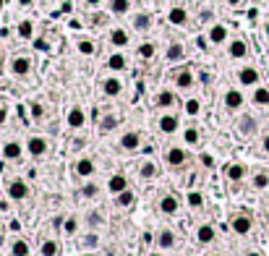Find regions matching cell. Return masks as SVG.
<instances>
[{
  "label": "cell",
  "instance_id": "cell-37",
  "mask_svg": "<svg viewBox=\"0 0 269 256\" xmlns=\"http://www.w3.org/2000/svg\"><path fill=\"white\" fill-rule=\"evenodd\" d=\"M8 253L11 256H26V253H32V246H29V240L24 235H16V238L8 240Z\"/></svg>",
  "mask_w": 269,
  "mask_h": 256
},
{
  "label": "cell",
  "instance_id": "cell-18",
  "mask_svg": "<svg viewBox=\"0 0 269 256\" xmlns=\"http://www.w3.org/2000/svg\"><path fill=\"white\" fill-rule=\"evenodd\" d=\"M104 68H107L110 73H126L131 68V58L126 50H115L110 53L107 58H104Z\"/></svg>",
  "mask_w": 269,
  "mask_h": 256
},
{
  "label": "cell",
  "instance_id": "cell-43",
  "mask_svg": "<svg viewBox=\"0 0 269 256\" xmlns=\"http://www.w3.org/2000/svg\"><path fill=\"white\" fill-rule=\"evenodd\" d=\"M16 37L24 39V42H32L34 39V21L32 19H21L16 24Z\"/></svg>",
  "mask_w": 269,
  "mask_h": 256
},
{
  "label": "cell",
  "instance_id": "cell-22",
  "mask_svg": "<svg viewBox=\"0 0 269 256\" xmlns=\"http://www.w3.org/2000/svg\"><path fill=\"white\" fill-rule=\"evenodd\" d=\"M225 53H228L230 60H246L248 53H251V47H248V42L243 37H230L225 42Z\"/></svg>",
  "mask_w": 269,
  "mask_h": 256
},
{
  "label": "cell",
  "instance_id": "cell-25",
  "mask_svg": "<svg viewBox=\"0 0 269 256\" xmlns=\"http://www.w3.org/2000/svg\"><path fill=\"white\" fill-rule=\"evenodd\" d=\"M222 175H225L228 183H243L248 178V168H246V162H228L222 168Z\"/></svg>",
  "mask_w": 269,
  "mask_h": 256
},
{
  "label": "cell",
  "instance_id": "cell-6",
  "mask_svg": "<svg viewBox=\"0 0 269 256\" xmlns=\"http://www.w3.org/2000/svg\"><path fill=\"white\" fill-rule=\"evenodd\" d=\"M181 209H183V201H181V196H178L175 191H162L159 193L157 212L162 217H178V215H181Z\"/></svg>",
  "mask_w": 269,
  "mask_h": 256
},
{
  "label": "cell",
  "instance_id": "cell-41",
  "mask_svg": "<svg viewBox=\"0 0 269 256\" xmlns=\"http://www.w3.org/2000/svg\"><path fill=\"white\" fill-rule=\"evenodd\" d=\"M76 50L84 58H94L97 55V39H92V37H76Z\"/></svg>",
  "mask_w": 269,
  "mask_h": 256
},
{
  "label": "cell",
  "instance_id": "cell-49",
  "mask_svg": "<svg viewBox=\"0 0 269 256\" xmlns=\"http://www.w3.org/2000/svg\"><path fill=\"white\" fill-rule=\"evenodd\" d=\"M6 120H8V105L0 102V126H6Z\"/></svg>",
  "mask_w": 269,
  "mask_h": 256
},
{
  "label": "cell",
  "instance_id": "cell-10",
  "mask_svg": "<svg viewBox=\"0 0 269 256\" xmlns=\"http://www.w3.org/2000/svg\"><path fill=\"white\" fill-rule=\"evenodd\" d=\"M99 92L107 99H118V97H123V92H126V81L121 79V73H110V76H104L99 81Z\"/></svg>",
  "mask_w": 269,
  "mask_h": 256
},
{
  "label": "cell",
  "instance_id": "cell-20",
  "mask_svg": "<svg viewBox=\"0 0 269 256\" xmlns=\"http://www.w3.org/2000/svg\"><path fill=\"white\" fill-rule=\"evenodd\" d=\"M131 32L128 29H123V26H113L110 32H107V44L113 50H128L131 47Z\"/></svg>",
  "mask_w": 269,
  "mask_h": 256
},
{
  "label": "cell",
  "instance_id": "cell-42",
  "mask_svg": "<svg viewBox=\"0 0 269 256\" xmlns=\"http://www.w3.org/2000/svg\"><path fill=\"white\" fill-rule=\"evenodd\" d=\"M136 58H139V60H154V58H157V42H152V39L139 42V47H136Z\"/></svg>",
  "mask_w": 269,
  "mask_h": 256
},
{
  "label": "cell",
  "instance_id": "cell-48",
  "mask_svg": "<svg viewBox=\"0 0 269 256\" xmlns=\"http://www.w3.org/2000/svg\"><path fill=\"white\" fill-rule=\"evenodd\" d=\"M199 160H201V168H206V170L214 168V157H212V155H201Z\"/></svg>",
  "mask_w": 269,
  "mask_h": 256
},
{
  "label": "cell",
  "instance_id": "cell-40",
  "mask_svg": "<svg viewBox=\"0 0 269 256\" xmlns=\"http://www.w3.org/2000/svg\"><path fill=\"white\" fill-rule=\"evenodd\" d=\"M159 173H162L159 162H154V160H141V162H139V175H141L144 180H154Z\"/></svg>",
  "mask_w": 269,
  "mask_h": 256
},
{
  "label": "cell",
  "instance_id": "cell-46",
  "mask_svg": "<svg viewBox=\"0 0 269 256\" xmlns=\"http://www.w3.org/2000/svg\"><path fill=\"white\" fill-rule=\"evenodd\" d=\"M29 110H32V120H37V123H39V120H44V108H42L39 99L29 102Z\"/></svg>",
  "mask_w": 269,
  "mask_h": 256
},
{
  "label": "cell",
  "instance_id": "cell-36",
  "mask_svg": "<svg viewBox=\"0 0 269 256\" xmlns=\"http://www.w3.org/2000/svg\"><path fill=\"white\" fill-rule=\"evenodd\" d=\"M248 102L253 105V108H269V86H264V84L253 86V89H251Z\"/></svg>",
  "mask_w": 269,
  "mask_h": 256
},
{
  "label": "cell",
  "instance_id": "cell-53",
  "mask_svg": "<svg viewBox=\"0 0 269 256\" xmlns=\"http://www.w3.org/2000/svg\"><path fill=\"white\" fill-rule=\"evenodd\" d=\"M243 256H264V253H261V251H256V248H248Z\"/></svg>",
  "mask_w": 269,
  "mask_h": 256
},
{
  "label": "cell",
  "instance_id": "cell-45",
  "mask_svg": "<svg viewBox=\"0 0 269 256\" xmlns=\"http://www.w3.org/2000/svg\"><path fill=\"white\" fill-rule=\"evenodd\" d=\"M251 186H253V188H259V191L269 188V173H264V170L253 173V175H251Z\"/></svg>",
  "mask_w": 269,
  "mask_h": 256
},
{
  "label": "cell",
  "instance_id": "cell-3",
  "mask_svg": "<svg viewBox=\"0 0 269 256\" xmlns=\"http://www.w3.org/2000/svg\"><path fill=\"white\" fill-rule=\"evenodd\" d=\"M6 196H8V201H16V204L29 201L32 199V183H29L26 178H21V175L8 178L6 180Z\"/></svg>",
  "mask_w": 269,
  "mask_h": 256
},
{
  "label": "cell",
  "instance_id": "cell-50",
  "mask_svg": "<svg viewBox=\"0 0 269 256\" xmlns=\"http://www.w3.org/2000/svg\"><path fill=\"white\" fill-rule=\"evenodd\" d=\"M32 42H34V47H37V50H47V39H44V37H34Z\"/></svg>",
  "mask_w": 269,
  "mask_h": 256
},
{
  "label": "cell",
  "instance_id": "cell-12",
  "mask_svg": "<svg viewBox=\"0 0 269 256\" xmlns=\"http://www.w3.org/2000/svg\"><path fill=\"white\" fill-rule=\"evenodd\" d=\"M222 108L228 113H241L246 108V94L241 86H230L225 89V94H222Z\"/></svg>",
  "mask_w": 269,
  "mask_h": 256
},
{
  "label": "cell",
  "instance_id": "cell-13",
  "mask_svg": "<svg viewBox=\"0 0 269 256\" xmlns=\"http://www.w3.org/2000/svg\"><path fill=\"white\" fill-rule=\"evenodd\" d=\"M228 228H230V233H235L238 238H246V235L253 233V217H251L248 212H235V215L230 217V222H228Z\"/></svg>",
  "mask_w": 269,
  "mask_h": 256
},
{
  "label": "cell",
  "instance_id": "cell-24",
  "mask_svg": "<svg viewBox=\"0 0 269 256\" xmlns=\"http://www.w3.org/2000/svg\"><path fill=\"white\" fill-rule=\"evenodd\" d=\"M193 240H196L199 246H212L214 240H217L214 222H199L196 225V233H193Z\"/></svg>",
  "mask_w": 269,
  "mask_h": 256
},
{
  "label": "cell",
  "instance_id": "cell-62",
  "mask_svg": "<svg viewBox=\"0 0 269 256\" xmlns=\"http://www.w3.org/2000/svg\"><path fill=\"white\" fill-rule=\"evenodd\" d=\"M26 256H32V253H26Z\"/></svg>",
  "mask_w": 269,
  "mask_h": 256
},
{
  "label": "cell",
  "instance_id": "cell-55",
  "mask_svg": "<svg viewBox=\"0 0 269 256\" xmlns=\"http://www.w3.org/2000/svg\"><path fill=\"white\" fill-rule=\"evenodd\" d=\"M146 256H168V253H165V251H159V248H154V251H149Z\"/></svg>",
  "mask_w": 269,
  "mask_h": 256
},
{
  "label": "cell",
  "instance_id": "cell-32",
  "mask_svg": "<svg viewBox=\"0 0 269 256\" xmlns=\"http://www.w3.org/2000/svg\"><path fill=\"white\" fill-rule=\"evenodd\" d=\"M113 201H115L118 209H123V212H131V209L136 207V191H133V188H126V191L118 193V196H113Z\"/></svg>",
  "mask_w": 269,
  "mask_h": 256
},
{
  "label": "cell",
  "instance_id": "cell-1",
  "mask_svg": "<svg viewBox=\"0 0 269 256\" xmlns=\"http://www.w3.org/2000/svg\"><path fill=\"white\" fill-rule=\"evenodd\" d=\"M159 162L165 165L168 170H183V168H188V165L193 162V157H191V149H188L183 141H181V144L170 141V144L162 146V152H159Z\"/></svg>",
  "mask_w": 269,
  "mask_h": 256
},
{
  "label": "cell",
  "instance_id": "cell-5",
  "mask_svg": "<svg viewBox=\"0 0 269 256\" xmlns=\"http://www.w3.org/2000/svg\"><path fill=\"white\" fill-rule=\"evenodd\" d=\"M24 149H26V155L32 157V160H47L52 155V141L47 136H39V133H34V136H29L24 141Z\"/></svg>",
  "mask_w": 269,
  "mask_h": 256
},
{
  "label": "cell",
  "instance_id": "cell-38",
  "mask_svg": "<svg viewBox=\"0 0 269 256\" xmlns=\"http://www.w3.org/2000/svg\"><path fill=\"white\" fill-rule=\"evenodd\" d=\"M99 246H102L99 230H97V228H89V230L81 235V248H84V251H97Z\"/></svg>",
  "mask_w": 269,
  "mask_h": 256
},
{
  "label": "cell",
  "instance_id": "cell-52",
  "mask_svg": "<svg viewBox=\"0 0 269 256\" xmlns=\"http://www.w3.org/2000/svg\"><path fill=\"white\" fill-rule=\"evenodd\" d=\"M261 152L269 155V133H264V139H261Z\"/></svg>",
  "mask_w": 269,
  "mask_h": 256
},
{
  "label": "cell",
  "instance_id": "cell-51",
  "mask_svg": "<svg viewBox=\"0 0 269 256\" xmlns=\"http://www.w3.org/2000/svg\"><path fill=\"white\" fill-rule=\"evenodd\" d=\"M81 3H84L86 8H99V6L104 3V0H81Z\"/></svg>",
  "mask_w": 269,
  "mask_h": 256
},
{
  "label": "cell",
  "instance_id": "cell-47",
  "mask_svg": "<svg viewBox=\"0 0 269 256\" xmlns=\"http://www.w3.org/2000/svg\"><path fill=\"white\" fill-rule=\"evenodd\" d=\"M92 24H94V26H104V24H107V13H94Z\"/></svg>",
  "mask_w": 269,
  "mask_h": 256
},
{
  "label": "cell",
  "instance_id": "cell-15",
  "mask_svg": "<svg viewBox=\"0 0 269 256\" xmlns=\"http://www.w3.org/2000/svg\"><path fill=\"white\" fill-rule=\"evenodd\" d=\"M97 175V160L94 157H79L73 162V178L76 180H92Z\"/></svg>",
  "mask_w": 269,
  "mask_h": 256
},
{
  "label": "cell",
  "instance_id": "cell-60",
  "mask_svg": "<svg viewBox=\"0 0 269 256\" xmlns=\"http://www.w3.org/2000/svg\"><path fill=\"white\" fill-rule=\"evenodd\" d=\"M6 8V0H0V11H3Z\"/></svg>",
  "mask_w": 269,
  "mask_h": 256
},
{
  "label": "cell",
  "instance_id": "cell-23",
  "mask_svg": "<svg viewBox=\"0 0 269 256\" xmlns=\"http://www.w3.org/2000/svg\"><path fill=\"white\" fill-rule=\"evenodd\" d=\"M131 26L139 34H149L154 29V16L149 11H136V13H131Z\"/></svg>",
  "mask_w": 269,
  "mask_h": 256
},
{
  "label": "cell",
  "instance_id": "cell-28",
  "mask_svg": "<svg viewBox=\"0 0 269 256\" xmlns=\"http://www.w3.org/2000/svg\"><path fill=\"white\" fill-rule=\"evenodd\" d=\"M188 21H191V13H188L186 6H170L168 8V24L170 26L183 29V26H188Z\"/></svg>",
  "mask_w": 269,
  "mask_h": 256
},
{
  "label": "cell",
  "instance_id": "cell-33",
  "mask_svg": "<svg viewBox=\"0 0 269 256\" xmlns=\"http://www.w3.org/2000/svg\"><path fill=\"white\" fill-rule=\"evenodd\" d=\"M256 131H259V120L253 118V115H243L241 120H238V133H241L243 139L256 136Z\"/></svg>",
  "mask_w": 269,
  "mask_h": 256
},
{
  "label": "cell",
  "instance_id": "cell-35",
  "mask_svg": "<svg viewBox=\"0 0 269 256\" xmlns=\"http://www.w3.org/2000/svg\"><path fill=\"white\" fill-rule=\"evenodd\" d=\"M181 110H183V115L186 118H191V120H196L199 115H201V99L199 97H186V99H181Z\"/></svg>",
  "mask_w": 269,
  "mask_h": 256
},
{
  "label": "cell",
  "instance_id": "cell-11",
  "mask_svg": "<svg viewBox=\"0 0 269 256\" xmlns=\"http://www.w3.org/2000/svg\"><path fill=\"white\" fill-rule=\"evenodd\" d=\"M235 81H238V86H241V89H253V86L261 84V71L256 66L246 63V66H241V68L235 71Z\"/></svg>",
  "mask_w": 269,
  "mask_h": 256
},
{
  "label": "cell",
  "instance_id": "cell-2",
  "mask_svg": "<svg viewBox=\"0 0 269 256\" xmlns=\"http://www.w3.org/2000/svg\"><path fill=\"white\" fill-rule=\"evenodd\" d=\"M170 84L175 92H183V94H191L193 89H196L199 79H196V71L191 66H178L170 71Z\"/></svg>",
  "mask_w": 269,
  "mask_h": 256
},
{
  "label": "cell",
  "instance_id": "cell-56",
  "mask_svg": "<svg viewBox=\"0 0 269 256\" xmlns=\"http://www.w3.org/2000/svg\"><path fill=\"white\" fill-rule=\"evenodd\" d=\"M228 6H233V8H238V6H243V0H228Z\"/></svg>",
  "mask_w": 269,
  "mask_h": 256
},
{
  "label": "cell",
  "instance_id": "cell-27",
  "mask_svg": "<svg viewBox=\"0 0 269 256\" xmlns=\"http://www.w3.org/2000/svg\"><path fill=\"white\" fill-rule=\"evenodd\" d=\"M79 233H81V217L73 215V212L66 215V217L61 220V238L68 240V238H76Z\"/></svg>",
  "mask_w": 269,
  "mask_h": 256
},
{
  "label": "cell",
  "instance_id": "cell-16",
  "mask_svg": "<svg viewBox=\"0 0 269 256\" xmlns=\"http://www.w3.org/2000/svg\"><path fill=\"white\" fill-rule=\"evenodd\" d=\"M89 123V115L81 105H71L68 113H66V128L68 131H84Z\"/></svg>",
  "mask_w": 269,
  "mask_h": 256
},
{
  "label": "cell",
  "instance_id": "cell-39",
  "mask_svg": "<svg viewBox=\"0 0 269 256\" xmlns=\"http://www.w3.org/2000/svg\"><path fill=\"white\" fill-rule=\"evenodd\" d=\"M104 191V186H99V183H94V180H81V188H79V196L81 199H86V201H94L99 193Z\"/></svg>",
  "mask_w": 269,
  "mask_h": 256
},
{
  "label": "cell",
  "instance_id": "cell-59",
  "mask_svg": "<svg viewBox=\"0 0 269 256\" xmlns=\"http://www.w3.org/2000/svg\"><path fill=\"white\" fill-rule=\"evenodd\" d=\"M81 256H94V251H84Z\"/></svg>",
  "mask_w": 269,
  "mask_h": 256
},
{
  "label": "cell",
  "instance_id": "cell-61",
  "mask_svg": "<svg viewBox=\"0 0 269 256\" xmlns=\"http://www.w3.org/2000/svg\"><path fill=\"white\" fill-rule=\"evenodd\" d=\"M0 256H6V253H3V251H0Z\"/></svg>",
  "mask_w": 269,
  "mask_h": 256
},
{
  "label": "cell",
  "instance_id": "cell-34",
  "mask_svg": "<svg viewBox=\"0 0 269 256\" xmlns=\"http://www.w3.org/2000/svg\"><path fill=\"white\" fill-rule=\"evenodd\" d=\"M131 8H133V0H107V13L115 16V19L128 16Z\"/></svg>",
  "mask_w": 269,
  "mask_h": 256
},
{
  "label": "cell",
  "instance_id": "cell-29",
  "mask_svg": "<svg viewBox=\"0 0 269 256\" xmlns=\"http://www.w3.org/2000/svg\"><path fill=\"white\" fill-rule=\"evenodd\" d=\"M37 248H39V256H61V238L58 235H42Z\"/></svg>",
  "mask_w": 269,
  "mask_h": 256
},
{
  "label": "cell",
  "instance_id": "cell-9",
  "mask_svg": "<svg viewBox=\"0 0 269 256\" xmlns=\"http://www.w3.org/2000/svg\"><path fill=\"white\" fill-rule=\"evenodd\" d=\"M8 71H11V76H16V79H29L34 73V58L32 55H13L8 60Z\"/></svg>",
  "mask_w": 269,
  "mask_h": 256
},
{
  "label": "cell",
  "instance_id": "cell-26",
  "mask_svg": "<svg viewBox=\"0 0 269 256\" xmlns=\"http://www.w3.org/2000/svg\"><path fill=\"white\" fill-rule=\"evenodd\" d=\"M126 188H131L126 173H113V175H107V180H104V191H107L110 196H118V193L126 191Z\"/></svg>",
  "mask_w": 269,
  "mask_h": 256
},
{
  "label": "cell",
  "instance_id": "cell-44",
  "mask_svg": "<svg viewBox=\"0 0 269 256\" xmlns=\"http://www.w3.org/2000/svg\"><path fill=\"white\" fill-rule=\"evenodd\" d=\"M118 126H121V115L110 113V115H104V118L99 120V133H113Z\"/></svg>",
  "mask_w": 269,
  "mask_h": 256
},
{
  "label": "cell",
  "instance_id": "cell-7",
  "mask_svg": "<svg viewBox=\"0 0 269 256\" xmlns=\"http://www.w3.org/2000/svg\"><path fill=\"white\" fill-rule=\"evenodd\" d=\"M115 144H118V149H121L123 155H136V152L144 149V136H141V131L128 128V131H123L121 136H118Z\"/></svg>",
  "mask_w": 269,
  "mask_h": 256
},
{
  "label": "cell",
  "instance_id": "cell-58",
  "mask_svg": "<svg viewBox=\"0 0 269 256\" xmlns=\"http://www.w3.org/2000/svg\"><path fill=\"white\" fill-rule=\"evenodd\" d=\"M206 256H225V253H222V251H209Z\"/></svg>",
  "mask_w": 269,
  "mask_h": 256
},
{
  "label": "cell",
  "instance_id": "cell-17",
  "mask_svg": "<svg viewBox=\"0 0 269 256\" xmlns=\"http://www.w3.org/2000/svg\"><path fill=\"white\" fill-rule=\"evenodd\" d=\"M24 155H26V149H24V141H19V139H6L0 144V157L6 162H19V160H24Z\"/></svg>",
  "mask_w": 269,
  "mask_h": 256
},
{
  "label": "cell",
  "instance_id": "cell-19",
  "mask_svg": "<svg viewBox=\"0 0 269 256\" xmlns=\"http://www.w3.org/2000/svg\"><path fill=\"white\" fill-rule=\"evenodd\" d=\"M230 39V29L228 24H222V21H212L206 29V42L212 44V47H220V44H225Z\"/></svg>",
  "mask_w": 269,
  "mask_h": 256
},
{
  "label": "cell",
  "instance_id": "cell-31",
  "mask_svg": "<svg viewBox=\"0 0 269 256\" xmlns=\"http://www.w3.org/2000/svg\"><path fill=\"white\" fill-rule=\"evenodd\" d=\"M183 204L191 209V212H201V209L206 207V199H204V193L199 188H188L186 196H183Z\"/></svg>",
  "mask_w": 269,
  "mask_h": 256
},
{
  "label": "cell",
  "instance_id": "cell-30",
  "mask_svg": "<svg viewBox=\"0 0 269 256\" xmlns=\"http://www.w3.org/2000/svg\"><path fill=\"white\" fill-rule=\"evenodd\" d=\"M181 139H183V144H186L188 149L201 146V131H199V126H196V123L183 126V128H181Z\"/></svg>",
  "mask_w": 269,
  "mask_h": 256
},
{
  "label": "cell",
  "instance_id": "cell-21",
  "mask_svg": "<svg viewBox=\"0 0 269 256\" xmlns=\"http://www.w3.org/2000/svg\"><path fill=\"white\" fill-rule=\"evenodd\" d=\"M186 58H188L186 44H183L181 39H170L168 47H165V63H168V66H178V63H183Z\"/></svg>",
  "mask_w": 269,
  "mask_h": 256
},
{
  "label": "cell",
  "instance_id": "cell-54",
  "mask_svg": "<svg viewBox=\"0 0 269 256\" xmlns=\"http://www.w3.org/2000/svg\"><path fill=\"white\" fill-rule=\"evenodd\" d=\"M16 3H19L21 8H29V6H32V3H34V0H16Z\"/></svg>",
  "mask_w": 269,
  "mask_h": 256
},
{
  "label": "cell",
  "instance_id": "cell-57",
  "mask_svg": "<svg viewBox=\"0 0 269 256\" xmlns=\"http://www.w3.org/2000/svg\"><path fill=\"white\" fill-rule=\"evenodd\" d=\"M264 37L269 39V21H264Z\"/></svg>",
  "mask_w": 269,
  "mask_h": 256
},
{
  "label": "cell",
  "instance_id": "cell-4",
  "mask_svg": "<svg viewBox=\"0 0 269 256\" xmlns=\"http://www.w3.org/2000/svg\"><path fill=\"white\" fill-rule=\"evenodd\" d=\"M154 126H157V131L162 133V136L170 139V136H178V133H181L183 120H181V115H178V110H165V113L157 115Z\"/></svg>",
  "mask_w": 269,
  "mask_h": 256
},
{
  "label": "cell",
  "instance_id": "cell-14",
  "mask_svg": "<svg viewBox=\"0 0 269 256\" xmlns=\"http://www.w3.org/2000/svg\"><path fill=\"white\" fill-rule=\"evenodd\" d=\"M152 105L159 113H165V110H178L181 108V99H178L175 89H159V92L154 94V99H152Z\"/></svg>",
  "mask_w": 269,
  "mask_h": 256
},
{
  "label": "cell",
  "instance_id": "cell-8",
  "mask_svg": "<svg viewBox=\"0 0 269 256\" xmlns=\"http://www.w3.org/2000/svg\"><path fill=\"white\" fill-rule=\"evenodd\" d=\"M154 248L165 251V253H170V251H175V248H181V235H178V230L170 228V225L159 228L157 235H154Z\"/></svg>",
  "mask_w": 269,
  "mask_h": 256
}]
</instances>
